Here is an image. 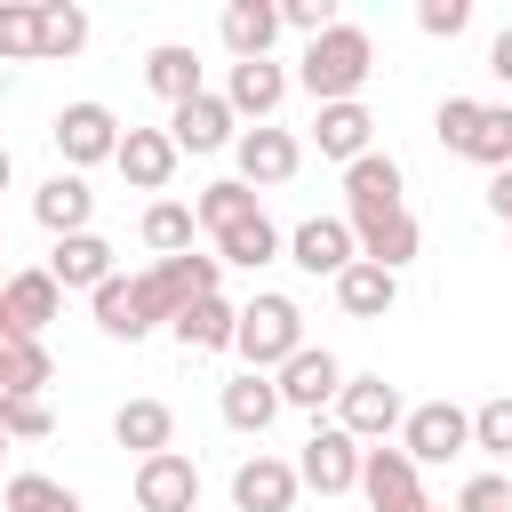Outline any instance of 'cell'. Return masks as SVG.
<instances>
[{
    "label": "cell",
    "mask_w": 512,
    "mask_h": 512,
    "mask_svg": "<svg viewBox=\"0 0 512 512\" xmlns=\"http://www.w3.org/2000/svg\"><path fill=\"white\" fill-rule=\"evenodd\" d=\"M368 72H376V40L360 24H336V32L304 40V56H296V88L312 104H352L368 88Z\"/></svg>",
    "instance_id": "obj_1"
},
{
    "label": "cell",
    "mask_w": 512,
    "mask_h": 512,
    "mask_svg": "<svg viewBox=\"0 0 512 512\" xmlns=\"http://www.w3.org/2000/svg\"><path fill=\"white\" fill-rule=\"evenodd\" d=\"M232 352H240V368L280 376V368L304 352V304H296V296H280V288L248 296V304H240V336H232Z\"/></svg>",
    "instance_id": "obj_2"
},
{
    "label": "cell",
    "mask_w": 512,
    "mask_h": 512,
    "mask_svg": "<svg viewBox=\"0 0 512 512\" xmlns=\"http://www.w3.org/2000/svg\"><path fill=\"white\" fill-rule=\"evenodd\" d=\"M136 288H144V312H152V328H176V312L184 304H200V296H224V256H168V264H152V272H136Z\"/></svg>",
    "instance_id": "obj_3"
},
{
    "label": "cell",
    "mask_w": 512,
    "mask_h": 512,
    "mask_svg": "<svg viewBox=\"0 0 512 512\" xmlns=\"http://www.w3.org/2000/svg\"><path fill=\"white\" fill-rule=\"evenodd\" d=\"M336 424H344L360 448H384V440L408 424V400H400V384H384V376H344V392H336Z\"/></svg>",
    "instance_id": "obj_4"
},
{
    "label": "cell",
    "mask_w": 512,
    "mask_h": 512,
    "mask_svg": "<svg viewBox=\"0 0 512 512\" xmlns=\"http://www.w3.org/2000/svg\"><path fill=\"white\" fill-rule=\"evenodd\" d=\"M48 136H56V152H64V168L80 176V168H96V160H112L128 128L112 120V104H96V96H80V104H64V112L48 120Z\"/></svg>",
    "instance_id": "obj_5"
},
{
    "label": "cell",
    "mask_w": 512,
    "mask_h": 512,
    "mask_svg": "<svg viewBox=\"0 0 512 512\" xmlns=\"http://www.w3.org/2000/svg\"><path fill=\"white\" fill-rule=\"evenodd\" d=\"M400 448H408V464H416V472H424V464L464 456V448H472V408H456V400H416V408H408V424H400Z\"/></svg>",
    "instance_id": "obj_6"
},
{
    "label": "cell",
    "mask_w": 512,
    "mask_h": 512,
    "mask_svg": "<svg viewBox=\"0 0 512 512\" xmlns=\"http://www.w3.org/2000/svg\"><path fill=\"white\" fill-rule=\"evenodd\" d=\"M360 496H368V512H440L424 496V480H416V464H408L400 440H384V448L360 456Z\"/></svg>",
    "instance_id": "obj_7"
},
{
    "label": "cell",
    "mask_w": 512,
    "mask_h": 512,
    "mask_svg": "<svg viewBox=\"0 0 512 512\" xmlns=\"http://www.w3.org/2000/svg\"><path fill=\"white\" fill-rule=\"evenodd\" d=\"M288 264L312 272V280H344L360 264V240H352V216H304L288 232Z\"/></svg>",
    "instance_id": "obj_8"
},
{
    "label": "cell",
    "mask_w": 512,
    "mask_h": 512,
    "mask_svg": "<svg viewBox=\"0 0 512 512\" xmlns=\"http://www.w3.org/2000/svg\"><path fill=\"white\" fill-rule=\"evenodd\" d=\"M360 440L344 432V424H312V440H304V456H296V480L304 488H320V496H352L360 488Z\"/></svg>",
    "instance_id": "obj_9"
},
{
    "label": "cell",
    "mask_w": 512,
    "mask_h": 512,
    "mask_svg": "<svg viewBox=\"0 0 512 512\" xmlns=\"http://www.w3.org/2000/svg\"><path fill=\"white\" fill-rule=\"evenodd\" d=\"M56 312H64V288L48 280V264H40V272H8V296H0V344H40Z\"/></svg>",
    "instance_id": "obj_10"
},
{
    "label": "cell",
    "mask_w": 512,
    "mask_h": 512,
    "mask_svg": "<svg viewBox=\"0 0 512 512\" xmlns=\"http://www.w3.org/2000/svg\"><path fill=\"white\" fill-rule=\"evenodd\" d=\"M288 88H296V72L264 56V64H224V88H216V96L232 104V120H256V128H272V112L288 104Z\"/></svg>",
    "instance_id": "obj_11"
},
{
    "label": "cell",
    "mask_w": 512,
    "mask_h": 512,
    "mask_svg": "<svg viewBox=\"0 0 512 512\" xmlns=\"http://www.w3.org/2000/svg\"><path fill=\"white\" fill-rule=\"evenodd\" d=\"M136 512H192L200 504V464L184 456V448H160V456H144L136 464Z\"/></svg>",
    "instance_id": "obj_12"
},
{
    "label": "cell",
    "mask_w": 512,
    "mask_h": 512,
    "mask_svg": "<svg viewBox=\"0 0 512 512\" xmlns=\"http://www.w3.org/2000/svg\"><path fill=\"white\" fill-rule=\"evenodd\" d=\"M400 192H408V176H400V160H392V152H360V160L344 168V216H352V224L408 208Z\"/></svg>",
    "instance_id": "obj_13"
},
{
    "label": "cell",
    "mask_w": 512,
    "mask_h": 512,
    "mask_svg": "<svg viewBox=\"0 0 512 512\" xmlns=\"http://www.w3.org/2000/svg\"><path fill=\"white\" fill-rule=\"evenodd\" d=\"M272 384H280V408H304V416L320 424V408L344 392V360H336L328 344H304V352H296V360H288Z\"/></svg>",
    "instance_id": "obj_14"
},
{
    "label": "cell",
    "mask_w": 512,
    "mask_h": 512,
    "mask_svg": "<svg viewBox=\"0 0 512 512\" xmlns=\"http://www.w3.org/2000/svg\"><path fill=\"white\" fill-rule=\"evenodd\" d=\"M296 464L288 456H272V448H256V456H240L232 464V504L240 512H296Z\"/></svg>",
    "instance_id": "obj_15"
},
{
    "label": "cell",
    "mask_w": 512,
    "mask_h": 512,
    "mask_svg": "<svg viewBox=\"0 0 512 512\" xmlns=\"http://www.w3.org/2000/svg\"><path fill=\"white\" fill-rule=\"evenodd\" d=\"M232 160H240V184H248V192H272V184H288V176L304 168V144H296L288 128H240Z\"/></svg>",
    "instance_id": "obj_16"
},
{
    "label": "cell",
    "mask_w": 512,
    "mask_h": 512,
    "mask_svg": "<svg viewBox=\"0 0 512 512\" xmlns=\"http://www.w3.org/2000/svg\"><path fill=\"white\" fill-rule=\"evenodd\" d=\"M168 136H176V152H232V144H240V120H232V104L208 88V96H192V104L168 112Z\"/></svg>",
    "instance_id": "obj_17"
},
{
    "label": "cell",
    "mask_w": 512,
    "mask_h": 512,
    "mask_svg": "<svg viewBox=\"0 0 512 512\" xmlns=\"http://www.w3.org/2000/svg\"><path fill=\"white\" fill-rule=\"evenodd\" d=\"M312 152L352 168L360 152H376V112H368L360 96H352V104H320V112H312Z\"/></svg>",
    "instance_id": "obj_18"
},
{
    "label": "cell",
    "mask_w": 512,
    "mask_h": 512,
    "mask_svg": "<svg viewBox=\"0 0 512 512\" xmlns=\"http://www.w3.org/2000/svg\"><path fill=\"white\" fill-rule=\"evenodd\" d=\"M32 216H40V232H56V240H72V232H96V192H88V176L56 168V176L32 192Z\"/></svg>",
    "instance_id": "obj_19"
},
{
    "label": "cell",
    "mask_w": 512,
    "mask_h": 512,
    "mask_svg": "<svg viewBox=\"0 0 512 512\" xmlns=\"http://www.w3.org/2000/svg\"><path fill=\"white\" fill-rule=\"evenodd\" d=\"M176 160H184V152H176V136H168V128H128V136H120V152H112V168H120L136 192H168Z\"/></svg>",
    "instance_id": "obj_20"
},
{
    "label": "cell",
    "mask_w": 512,
    "mask_h": 512,
    "mask_svg": "<svg viewBox=\"0 0 512 512\" xmlns=\"http://www.w3.org/2000/svg\"><path fill=\"white\" fill-rule=\"evenodd\" d=\"M112 272H120V264H112V240H104V232H72V240L48 248V280H56V288H88V296H96Z\"/></svg>",
    "instance_id": "obj_21"
},
{
    "label": "cell",
    "mask_w": 512,
    "mask_h": 512,
    "mask_svg": "<svg viewBox=\"0 0 512 512\" xmlns=\"http://www.w3.org/2000/svg\"><path fill=\"white\" fill-rule=\"evenodd\" d=\"M352 240H360V256H368V264H384V272H408V264H416V248H424V224H416L408 208H392V216H368V224H352Z\"/></svg>",
    "instance_id": "obj_22"
},
{
    "label": "cell",
    "mask_w": 512,
    "mask_h": 512,
    "mask_svg": "<svg viewBox=\"0 0 512 512\" xmlns=\"http://www.w3.org/2000/svg\"><path fill=\"white\" fill-rule=\"evenodd\" d=\"M112 440H120V448H136V464H144V456L176 448V408H168V400H152V392H144V400H120V408H112Z\"/></svg>",
    "instance_id": "obj_23"
},
{
    "label": "cell",
    "mask_w": 512,
    "mask_h": 512,
    "mask_svg": "<svg viewBox=\"0 0 512 512\" xmlns=\"http://www.w3.org/2000/svg\"><path fill=\"white\" fill-rule=\"evenodd\" d=\"M216 32H224L232 64H264V56H272V40H280V8H272V0H232Z\"/></svg>",
    "instance_id": "obj_24"
},
{
    "label": "cell",
    "mask_w": 512,
    "mask_h": 512,
    "mask_svg": "<svg viewBox=\"0 0 512 512\" xmlns=\"http://www.w3.org/2000/svg\"><path fill=\"white\" fill-rule=\"evenodd\" d=\"M144 80H152V96L176 112V104H192V96H208V80H200V48H184V40H160L152 56H144Z\"/></svg>",
    "instance_id": "obj_25"
},
{
    "label": "cell",
    "mask_w": 512,
    "mask_h": 512,
    "mask_svg": "<svg viewBox=\"0 0 512 512\" xmlns=\"http://www.w3.org/2000/svg\"><path fill=\"white\" fill-rule=\"evenodd\" d=\"M216 416H224L232 432H248V440H256V432L280 416V384H272V376H256V368H240V376L216 392Z\"/></svg>",
    "instance_id": "obj_26"
},
{
    "label": "cell",
    "mask_w": 512,
    "mask_h": 512,
    "mask_svg": "<svg viewBox=\"0 0 512 512\" xmlns=\"http://www.w3.org/2000/svg\"><path fill=\"white\" fill-rule=\"evenodd\" d=\"M232 336H240V304L232 296H200V304L176 312V344L184 352H232Z\"/></svg>",
    "instance_id": "obj_27"
},
{
    "label": "cell",
    "mask_w": 512,
    "mask_h": 512,
    "mask_svg": "<svg viewBox=\"0 0 512 512\" xmlns=\"http://www.w3.org/2000/svg\"><path fill=\"white\" fill-rule=\"evenodd\" d=\"M336 304H344L352 320H384V312L400 304V272H384V264H368V256H360V264L336 280Z\"/></svg>",
    "instance_id": "obj_28"
},
{
    "label": "cell",
    "mask_w": 512,
    "mask_h": 512,
    "mask_svg": "<svg viewBox=\"0 0 512 512\" xmlns=\"http://www.w3.org/2000/svg\"><path fill=\"white\" fill-rule=\"evenodd\" d=\"M96 328H104V336H120V344H136V336H152V312H144V288H136L128 272H112V280L96 288Z\"/></svg>",
    "instance_id": "obj_29"
},
{
    "label": "cell",
    "mask_w": 512,
    "mask_h": 512,
    "mask_svg": "<svg viewBox=\"0 0 512 512\" xmlns=\"http://www.w3.org/2000/svg\"><path fill=\"white\" fill-rule=\"evenodd\" d=\"M192 216H200V232H232V224H248L256 216V192L240 184V176H216V184H200V200H192Z\"/></svg>",
    "instance_id": "obj_30"
},
{
    "label": "cell",
    "mask_w": 512,
    "mask_h": 512,
    "mask_svg": "<svg viewBox=\"0 0 512 512\" xmlns=\"http://www.w3.org/2000/svg\"><path fill=\"white\" fill-rule=\"evenodd\" d=\"M280 248H288V240H280V224H272L264 208L216 240V256H224V264H240V272H256V264H280Z\"/></svg>",
    "instance_id": "obj_31"
},
{
    "label": "cell",
    "mask_w": 512,
    "mask_h": 512,
    "mask_svg": "<svg viewBox=\"0 0 512 512\" xmlns=\"http://www.w3.org/2000/svg\"><path fill=\"white\" fill-rule=\"evenodd\" d=\"M136 232H144V248H152V256L168 264V256H184V248H192V232H200V216H192L184 200H152Z\"/></svg>",
    "instance_id": "obj_32"
},
{
    "label": "cell",
    "mask_w": 512,
    "mask_h": 512,
    "mask_svg": "<svg viewBox=\"0 0 512 512\" xmlns=\"http://www.w3.org/2000/svg\"><path fill=\"white\" fill-rule=\"evenodd\" d=\"M80 48H88V8H72V0H40V56L64 64V56H80Z\"/></svg>",
    "instance_id": "obj_33"
},
{
    "label": "cell",
    "mask_w": 512,
    "mask_h": 512,
    "mask_svg": "<svg viewBox=\"0 0 512 512\" xmlns=\"http://www.w3.org/2000/svg\"><path fill=\"white\" fill-rule=\"evenodd\" d=\"M40 56V0H0V64Z\"/></svg>",
    "instance_id": "obj_34"
},
{
    "label": "cell",
    "mask_w": 512,
    "mask_h": 512,
    "mask_svg": "<svg viewBox=\"0 0 512 512\" xmlns=\"http://www.w3.org/2000/svg\"><path fill=\"white\" fill-rule=\"evenodd\" d=\"M464 160H480L488 176H496V168H512V104H480V128H472Z\"/></svg>",
    "instance_id": "obj_35"
},
{
    "label": "cell",
    "mask_w": 512,
    "mask_h": 512,
    "mask_svg": "<svg viewBox=\"0 0 512 512\" xmlns=\"http://www.w3.org/2000/svg\"><path fill=\"white\" fill-rule=\"evenodd\" d=\"M0 368H8V392H32V400H48V384H56L48 344H0Z\"/></svg>",
    "instance_id": "obj_36"
},
{
    "label": "cell",
    "mask_w": 512,
    "mask_h": 512,
    "mask_svg": "<svg viewBox=\"0 0 512 512\" xmlns=\"http://www.w3.org/2000/svg\"><path fill=\"white\" fill-rule=\"evenodd\" d=\"M8 512H80V496L64 480H48V472H16L8 480Z\"/></svg>",
    "instance_id": "obj_37"
},
{
    "label": "cell",
    "mask_w": 512,
    "mask_h": 512,
    "mask_svg": "<svg viewBox=\"0 0 512 512\" xmlns=\"http://www.w3.org/2000/svg\"><path fill=\"white\" fill-rule=\"evenodd\" d=\"M0 432H8V440H48V432H56V408L32 400V392H8V400H0Z\"/></svg>",
    "instance_id": "obj_38"
},
{
    "label": "cell",
    "mask_w": 512,
    "mask_h": 512,
    "mask_svg": "<svg viewBox=\"0 0 512 512\" xmlns=\"http://www.w3.org/2000/svg\"><path fill=\"white\" fill-rule=\"evenodd\" d=\"M472 448L480 456H512V392H496V400L472 408Z\"/></svg>",
    "instance_id": "obj_39"
},
{
    "label": "cell",
    "mask_w": 512,
    "mask_h": 512,
    "mask_svg": "<svg viewBox=\"0 0 512 512\" xmlns=\"http://www.w3.org/2000/svg\"><path fill=\"white\" fill-rule=\"evenodd\" d=\"M472 128H480V96H448L440 112H432V136L464 160V144H472Z\"/></svg>",
    "instance_id": "obj_40"
},
{
    "label": "cell",
    "mask_w": 512,
    "mask_h": 512,
    "mask_svg": "<svg viewBox=\"0 0 512 512\" xmlns=\"http://www.w3.org/2000/svg\"><path fill=\"white\" fill-rule=\"evenodd\" d=\"M344 16H336V0H280V32H304V40H320V32H336Z\"/></svg>",
    "instance_id": "obj_41"
},
{
    "label": "cell",
    "mask_w": 512,
    "mask_h": 512,
    "mask_svg": "<svg viewBox=\"0 0 512 512\" xmlns=\"http://www.w3.org/2000/svg\"><path fill=\"white\" fill-rule=\"evenodd\" d=\"M456 512H512V480L504 472H472L456 488Z\"/></svg>",
    "instance_id": "obj_42"
},
{
    "label": "cell",
    "mask_w": 512,
    "mask_h": 512,
    "mask_svg": "<svg viewBox=\"0 0 512 512\" xmlns=\"http://www.w3.org/2000/svg\"><path fill=\"white\" fill-rule=\"evenodd\" d=\"M472 24V0H424L416 8V32H432V40H456Z\"/></svg>",
    "instance_id": "obj_43"
},
{
    "label": "cell",
    "mask_w": 512,
    "mask_h": 512,
    "mask_svg": "<svg viewBox=\"0 0 512 512\" xmlns=\"http://www.w3.org/2000/svg\"><path fill=\"white\" fill-rule=\"evenodd\" d=\"M488 216L512 232V168H496V176H488Z\"/></svg>",
    "instance_id": "obj_44"
},
{
    "label": "cell",
    "mask_w": 512,
    "mask_h": 512,
    "mask_svg": "<svg viewBox=\"0 0 512 512\" xmlns=\"http://www.w3.org/2000/svg\"><path fill=\"white\" fill-rule=\"evenodd\" d=\"M488 72H496V80H504V88H512V24H504V32H496V40H488Z\"/></svg>",
    "instance_id": "obj_45"
},
{
    "label": "cell",
    "mask_w": 512,
    "mask_h": 512,
    "mask_svg": "<svg viewBox=\"0 0 512 512\" xmlns=\"http://www.w3.org/2000/svg\"><path fill=\"white\" fill-rule=\"evenodd\" d=\"M8 184H16V152L0 144V192H8Z\"/></svg>",
    "instance_id": "obj_46"
},
{
    "label": "cell",
    "mask_w": 512,
    "mask_h": 512,
    "mask_svg": "<svg viewBox=\"0 0 512 512\" xmlns=\"http://www.w3.org/2000/svg\"><path fill=\"white\" fill-rule=\"evenodd\" d=\"M0 296H8V264H0Z\"/></svg>",
    "instance_id": "obj_47"
},
{
    "label": "cell",
    "mask_w": 512,
    "mask_h": 512,
    "mask_svg": "<svg viewBox=\"0 0 512 512\" xmlns=\"http://www.w3.org/2000/svg\"><path fill=\"white\" fill-rule=\"evenodd\" d=\"M8 448H16V440H8V432H0V456H8Z\"/></svg>",
    "instance_id": "obj_48"
},
{
    "label": "cell",
    "mask_w": 512,
    "mask_h": 512,
    "mask_svg": "<svg viewBox=\"0 0 512 512\" xmlns=\"http://www.w3.org/2000/svg\"><path fill=\"white\" fill-rule=\"evenodd\" d=\"M0 400H8V368H0Z\"/></svg>",
    "instance_id": "obj_49"
}]
</instances>
